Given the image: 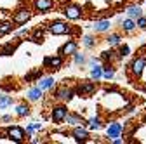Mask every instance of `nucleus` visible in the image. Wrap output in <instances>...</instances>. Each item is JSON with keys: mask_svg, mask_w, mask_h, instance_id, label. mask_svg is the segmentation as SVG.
Wrapping results in <instances>:
<instances>
[{"mask_svg": "<svg viewBox=\"0 0 146 144\" xmlns=\"http://www.w3.org/2000/svg\"><path fill=\"white\" fill-rule=\"evenodd\" d=\"M131 54V47L129 45H125V44H120V49H118V59H122V57H127Z\"/></svg>", "mask_w": 146, "mask_h": 144, "instance_id": "obj_24", "label": "nucleus"}, {"mask_svg": "<svg viewBox=\"0 0 146 144\" xmlns=\"http://www.w3.org/2000/svg\"><path fill=\"white\" fill-rule=\"evenodd\" d=\"M73 57H75V64H84L85 63V56H84V54L75 52V56H73Z\"/></svg>", "mask_w": 146, "mask_h": 144, "instance_id": "obj_32", "label": "nucleus"}, {"mask_svg": "<svg viewBox=\"0 0 146 144\" xmlns=\"http://www.w3.org/2000/svg\"><path fill=\"white\" fill-rule=\"evenodd\" d=\"M87 123H89V129H90V130H99V129L103 127V123H101V120H99L98 116H96V118H90Z\"/></svg>", "mask_w": 146, "mask_h": 144, "instance_id": "obj_23", "label": "nucleus"}, {"mask_svg": "<svg viewBox=\"0 0 146 144\" xmlns=\"http://www.w3.org/2000/svg\"><path fill=\"white\" fill-rule=\"evenodd\" d=\"M144 2H146V0H144Z\"/></svg>", "mask_w": 146, "mask_h": 144, "instance_id": "obj_35", "label": "nucleus"}, {"mask_svg": "<svg viewBox=\"0 0 146 144\" xmlns=\"http://www.w3.org/2000/svg\"><path fill=\"white\" fill-rule=\"evenodd\" d=\"M66 116H68V110H66L64 106H54V108H52L50 118H52L54 123H61V122H64Z\"/></svg>", "mask_w": 146, "mask_h": 144, "instance_id": "obj_2", "label": "nucleus"}, {"mask_svg": "<svg viewBox=\"0 0 146 144\" xmlns=\"http://www.w3.org/2000/svg\"><path fill=\"white\" fill-rule=\"evenodd\" d=\"M12 52H14V47H12V45H7V47H5L2 52H0V54H2V56H11Z\"/></svg>", "mask_w": 146, "mask_h": 144, "instance_id": "obj_33", "label": "nucleus"}, {"mask_svg": "<svg viewBox=\"0 0 146 144\" xmlns=\"http://www.w3.org/2000/svg\"><path fill=\"white\" fill-rule=\"evenodd\" d=\"M28 113H30V108L26 104H19V106L16 108V115L17 116H26Z\"/></svg>", "mask_w": 146, "mask_h": 144, "instance_id": "obj_27", "label": "nucleus"}, {"mask_svg": "<svg viewBox=\"0 0 146 144\" xmlns=\"http://www.w3.org/2000/svg\"><path fill=\"white\" fill-rule=\"evenodd\" d=\"M7 137L11 141H14V142H21L25 139V130L21 127H17V125H14V127H11L7 130Z\"/></svg>", "mask_w": 146, "mask_h": 144, "instance_id": "obj_7", "label": "nucleus"}, {"mask_svg": "<svg viewBox=\"0 0 146 144\" xmlns=\"http://www.w3.org/2000/svg\"><path fill=\"white\" fill-rule=\"evenodd\" d=\"M73 137H75V141H78V142H84L89 137V130L84 127V125H78V127L73 129Z\"/></svg>", "mask_w": 146, "mask_h": 144, "instance_id": "obj_10", "label": "nucleus"}, {"mask_svg": "<svg viewBox=\"0 0 146 144\" xmlns=\"http://www.w3.org/2000/svg\"><path fill=\"white\" fill-rule=\"evenodd\" d=\"M40 129H42V125H40V123H31V125H28V127H26V132H28V134H31V132L40 130Z\"/></svg>", "mask_w": 146, "mask_h": 144, "instance_id": "obj_31", "label": "nucleus"}, {"mask_svg": "<svg viewBox=\"0 0 146 144\" xmlns=\"http://www.w3.org/2000/svg\"><path fill=\"white\" fill-rule=\"evenodd\" d=\"M92 28H94V31H98V33H104V31H108L110 28H111V21H110V19H103V21H96Z\"/></svg>", "mask_w": 146, "mask_h": 144, "instance_id": "obj_14", "label": "nucleus"}, {"mask_svg": "<svg viewBox=\"0 0 146 144\" xmlns=\"http://www.w3.org/2000/svg\"><path fill=\"white\" fill-rule=\"evenodd\" d=\"M31 17V12L28 9H19V11H16L14 16H12V23L16 24H25L28 19Z\"/></svg>", "mask_w": 146, "mask_h": 144, "instance_id": "obj_5", "label": "nucleus"}, {"mask_svg": "<svg viewBox=\"0 0 146 144\" xmlns=\"http://www.w3.org/2000/svg\"><path fill=\"white\" fill-rule=\"evenodd\" d=\"M106 42H108L110 47L120 45V44H122V35H120V33H111V35H110V37L106 38Z\"/></svg>", "mask_w": 146, "mask_h": 144, "instance_id": "obj_18", "label": "nucleus"}, {"mask_svg": "<svg viewBox=\"0 0 146 144\" xmlns=\"http://www.w3.org/2000/svg\"><path fill=\"white\" fill-rule=\"evenodd\" d=\"M66 122L70 123V125H73V127H78V125H85L87 122L82 118V116H78V115H73V113H68V116H66Z\"/></svg>", "mask_w": 146, "mask_h": 144, "instance_id": "obj_16", "label": "nucleus"}, {"mask_svg": "<svg viewBox=\"0 0 146 144\" xmlns=\"http://www.w3.org/2000/svg\"><path fill=\"white\" fill-rule=\"evenodd\" d=\"M122 132H123L122 123H118V122H111V123L108 125V129H106V137L113 141V139L120 137V135H122Z\"/></svg>", "mask_w": 146, "mask_h": 144, "instance_id": "obj_3", "label": "nucleus"}, {"mask_svg": "<svg viewBox=\"0 0 146 144\" xmlns=\"http://www.w3.org/2000/svg\"><path fill=\"white\" fill-rule=\"evenodd\" d=\"M96 83L94 82H84L82 85H78V89H77V92L80 94V96H90V94H94L96 92Z\"/></svg>", "mask_w": 146, "mask_h": 144, "instance_id": "obj_8", "label": "nucleus"}, {"mask_svg": "<svg viewBox=\"0 0 146 144\" xmlns=\"http://www.w3.org/2000/svg\"><path fill=\"white\" fill-rule=\"evenodd\" d=\"M125 14H127V17L137 19L139 16H143V9H141V5H129V7H127V11H125Z\"/></svg>", "mask_w": 146, "mask_h": 144, "instance_id": "obj_15", "label": "nucleus"}, {"mask_svg": "<svg viewBox=\"0 0 146 144\" xmlns=\"http://www.w3.org/2000/svg\"><path fill=\"white\" fill-rule=\"evenodd\" d=\"M38 38H42V31H40V30H36V31H35V35L31 37V40H33V42H40Z\"/></svg>", "mask_w": 146, "mask_h": 144, "instance_id": "obj_34", "label": "nucleus"}, {"mask_svg": "<svg viewBox=\"0 0 146 144\" xmlns=\"http://www.w3.org/2000/svg\"><path fill=\"white\" fill-rule=\"evenodd\" d=\"M12 30H14V26H12V23H11V21H4V23H0V37H2V35L11 33Z\"/></svg>", "mask_w": 146, "mask_h": 144, "instance_id": "obj_21", "label": "nucleus"}, {"mask_svg": "<svg viewBox=\"0 0 146 144\" xmlns=\"http://www.w3.org/2000/svg\"><path fill=\"white\" fill-rule=\"evenodd\" d=\"M44 66H50L52 69H59L63 66V57L56 56V57H45L44 59Z\"/></svg>", "mask_w": 146, "mask_h": 144, "instance_id": "obj_12", "label": "nucleus"}, {"mask_svg": "<svg viewBox=\"0 0 146 144\" xmlns=\"http://www.w3.org/2000/svg\"><path fill=\"white\" fill-rule=\"evenodd\" d=\"M115 50H111V49H110V50H104L103 54H101V59H104V61H110V59H115Z\"/></svg>", "mask_w": 146, "mask_h": 144, "instance_id": "obj_29", "label": "nucleus"}, {"mask_svg": "<svg viewBox=\"0 0 146 144\" xmlns=\"http://www.w3.org/2000/svg\"><path fill=\"white\" fill-rule=\"evenodd\" d=\"M136 24L139 30H146V16H139L136 19Z\"/></svg>", "mask_w": 146, "mask_h": 144, "instance_id": "obj_30", "label": "nucleus"}, {"mask_svg": "<svg viewBox=\"0 0 146 144\" xmlns=\"http://www.w3.org/2000/svg\"><path fill=\"white\" fill-rule=\"evenodd\" d=\"M35 9L36 11H40V12H47V11H50L52 7H54V2L52 0H35Z\"/></svg>", "mask_w": 146, "mask_h": 144, "instance_id": "obj_11", "label": "nucleus"}, {"mask_svg": "<svg viewBox=\"0 0 146 144\" xmlns=\"http://www.w3.org/2000/svg\"><path fill=\"white\" fill-rule=\"evenodd\" d=\"M64 16L71 21H77L82 17V7L80 5H66L64 7Z\"/></svg>", "mask_w": 146, "mask_h": 144, "instance_id": "obj_4", "label": "nucleus"}, {"mask_svg": "<svg viewBox=\"0 0 146 144\" xmlns=\"http://www.w3.org/2000/svg\"><path fill=\"white\" fill-rule=\"evenodd\" d=\"M82 42H84V45L87 47V49H92V47H96V38L94 37H90V35H85V37L82 38Z\"/></svg>", "mask_w": 146, "mask_h": 144, "instance_id": "obj_25", "label": "nucleus"}, {"mask_svg": "<svg viewBox=\"0 0 146 144\" xmlns=\"http://www.w3.org/2000/svg\"><path fill=\"white\" fill-rule=\"evenodd\" d=\"M49 31L52 35H66V33L71 31V28L66 23H63V21H54V23L49 24Z\"/></svg>", "mask_w": 146, "mask_h": 144, "instance_id": "obj_1", "label": "nucleus"}, {"mask_svg": "<svg viewBox=\"0 0 146 144\" xmlns=\"http://www.w3.org/2000/svg\"><path fill=\"white\" fill-rule=\"evenodd\" d=\"M73 94H75V92H73L71 89H68V87H61V89H58L56 97H58V99H61V101H71Z\"/></svg>", "mask_w": 146, "mask_h": 144, "instance_id": "obj_13", "label": "nucleus"}, {"mask_svg": "<svg viewBox=\"0 0 146 144\" xmlns=\"http://www.w3.org/2000/svg\"><path fill=\"white\" fill-rule=\"evenodd\" d=\"M77 49H78L77 42H75V40H70V42H66V44L59 49V54H61V56H75Z\"/></svg>", "mask_w": 146, "mask_h": 144, "instance_id": "obj_9", "label": "nucleus"}, {"mask_svg": "<svg viewBox=\"0 0 146 144\" xmlns=\"http://www.w3.org/2000/svg\"><path fill=\"white\" fill-rule=\"evenodd\" d=\"M11 104H12V97L11 96H0V110H4V108H7Z\"/></svg>", "mask_w": 146, "mask_h": 144, "instance_id": "obj_28", "label": "nucleus"}, {"mask_svg": "<svg viewBox=\"0 0 146 144\" xmlns=\"http://www.w3.org/2000/svg\"><path fill=\"white\" fill-rule=\"evenodd\" d=\"M131 68H132V73H134L136 77H141V75H143V71H144V68H146V57H144V56L136 57V59L132 61Z\"/></svg>", "mask_w": 146, "mask_h": 144, "instance_id": "obj_6", "label": "nucleus"}, {"mask_svg": "<svg viewBox=\"0 0 146 144\" xmlns=\"http://www.w3.org/2000/svg\"><path fill=\"white\" fill-rule=\"evenodd\" d=\"M52 85H54V78H52V77H45V78H42L40 83H38V87L42 89V90H45V89H50Z\"/></svg>", "mask_w": 146, "mask_h": 144, "instance_id": "obj_22", "label": "nucleus"}, {"mask_svg": "<svg viewBox=\"0 0 146 144\" xmlns=\"http://www.w3.org/2000/svg\"><path fill=\"white\" fill-rule=\"evenodd\" d=\"M42 97V89L40 87H35V89H31V90L28 92V99L30 101H38Z\"/></svg>", "mask_w": 146, "mask_h": 144, "instance_id": "obj_20", "label": "nucleus"}, {"mask_svg": "<svg viewBox=\"0 0 146 144\" xmlns=\"http://www.w3.org/2000/svg\"><path fill=\"white\" fill-rule=\"evenodd\" d=\"M113 77H115V69H113L111 66H103V78L111 80Z\"/></svg>", "mask_w": 146, "mask_h": 144, "instance_id": "obj_26", "label": "nucleus"}, {"mask_svg": "<svg viewBox=\"0 0 146 144\" xmlns=\"http://www.w3.org/2000/svg\"><path fill=\"white\" fill-rule=\"evenodd\" d=\"M99 78H103V66L94 64L92 69H90V80H96V82H98Z\"/></svg>", "mask_w": 146, "mask_h": 144, "instance_id": "obj_19", "label": "nucleus"}, {"mask_svg": "<svg viewBox=\"0 0 146 144\" xmlns=\"http://www.w3.org/2000/svg\"><path fill=\"white\" fill-rule=\"evenodd\" d=\"M136 28H137V24H136V19H132V17H127V19H123V21H122V30H123V31H127V33L134 31Z\"/></svg>", "mask_w": 146, "mask_h": 144, "instance_id": "obj_17", "label": "nucleus"}]
</instances>
